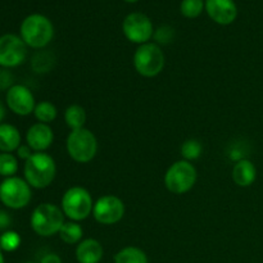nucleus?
<instances>
[{"instance_id": "1", "label": "nucleus", "mask_w": 263, "mask_h": 263, "mask_svg": "<svg viewBox=\"0 0 263 263\" xmlns=\"http://www.w3.org/2000/svg\"><path fill=\"white\" fill-rule=\"evenodd\" d=\"M25 180L31 187L45 189L54 181L57 175V164L53 157L43 153H33L30 159L25 162L23 167Z\"/></svg>"}, {"instance_id": "2", "label": "nucleus", "mask_w": 263, "mask_h": 263, "mask_svg": "<svg viewBox=\"0 0 263 263\" xmlns=\"http://www.w3.org/2000/svg\"><path fill=\"white\" fill-rule=\"evenodd\" d=\"M20 32L26 45L32 49H43L53 40L54 26L48 17L35 13L23 20Z\"/></svg>"}, {"instance_id": "3", "label": "nucleus", "mask_w": 263, "mask_h": 263, "mask_svg": "<svg viewBox=\"0 0 263 263\" xmlns=\"http://www.w3.org/2000/svg\"><path fill=\"white\" fill-rule=\"evenodd\" d=\"M64 213L61 207L54 203H41L31 213L30 225L33 233L43 238L59 234L64 225Z\"/></svg>"}, {"instance_id": "4", "label": "nucleus", "mask_w": 263, "mask_h": 263, "mask_svg": "<svg viewBox=\"0 0 263 263\" xmlns=\"http://www.w3.org/2000/svg\"><path fill=\"white\" fill-rule=\"evenodd\" d=\"M94 203L89 190L82 186H72L62 197L61 208L69 221L80 222L92 215Z\"/></svg>"}, {"instance_id": "5", "label": "nucleus", "mask_w": 263, "mask_h": 263, "mask_svg": "<svg viewBox=\"0 0 263 263\" xmlns=\"http://www.w3.org/2000/svg\"><path fill=\"white\" fill-rule=\"evenodd\" d=\"M134 67L140 76L152 79L163 71L166 55L161 46L156 43H146L139 45L133 58Z\"/></svg>"}, {"instance_id": "6", "label": "nucleus", "mask_w": 263, "mask_h": 263, "mask_svg": "<svg viewBox=\"0 0 263 263\" xmlns=\"http://www.w3.org/2000/svg\"><path fill=\"white\" fill-rule=\"evenodd\" d=\"M197 168L194 164L185 159L175 162L164 174V185L172 194L182 195L194 187L197 182Z\"/></svg>"}, {"instance_id": "7", "label": "nucleus", "mask_w": 263, "mask_h": 263, "mask_svg": "<svg viewBox=\"0 0 263 263\" xmlns=\"http://www.w3.org/2000/svg\"><path fill=\"white\" fill-rule=\"evenodd\" d=\"M66 149L74 162L89 163L98 153L97 136L85 127L71 131L67 136Z\"/></svg>"}, {"instance_id": "8", "label": "nucleus", "mask_w": 263, "mask_h": 263, "mask_svg": "<svg viewBox=\"0 0 263 263\" xmlns=\"http://www.w3.org/2000/svg\"><path fill=\"white\" fill-rule=\"evenodd\" d=\"M31 198V186L25 179L12 176L0 182V202L10 210H22L27 207Z\"/></svg>"}, {"instance_id": "9", "label": "nucleus", "mask_w": 263, "mask_h": 263, "mask_svg": "<svg viewBox=\"0 0 263 263\" xmlns=\"http://www.w3.org/2000/svg\"><path fill=\"white\" fill-rule=\"evenodd\" d=\"M122 31L128 41L139 45L149 43V40L154 36L151 18L140 12H134L126 15L122 22Z\"/></svg>"}, {"instance_id": "10", "label": "nucleus", "mask_w": 263, "mask_h": 263, "mask_svg": "<svg viewBox=\"0 0 263 263\" xmlns=\"http://www.w3.org/2000/svg\"><path fill=\"white\" fill-rule=\"evenodd\" d=\"M27 57V45L21 36L5 33L0 36V67L14 68L21 66Z\"/></svg>"}, {"instance_id": "11", "label": "nucleus", "mask_w": 263, "mask_h": 263, "mask_svg": "<svg viewBox=\"0 0 263 263\" xmlns=\"http://www.w3.org/2000/svg\"><path fill=\"white\" fill-rule=\"evenodd\" d=\"M92 216L100 225H115L125 216V203L116 195H103L94 203Z\"/></svg>"}, {"instance_id": "12", "label": "nucleus", "mask_w": 263, "mask_h": 263, "mask_svg": "<svg viewBox=\"0 0 263 263\" xmlns=\"http://www.w3.org/2000/svg\"><path fill=\"white\" fill-rule=\"evenodd\" d=\"M5 102L8 108L17 116H25L33 113L36 107L35 97L32 91L25 85H13L5 95Z\"/></svg>"}, {"instance_id": "13", "label": "nucleus", "mask_w": 263, "mask_h": 263, "mask_svg": "<svg viewBox=\"0 0 263 263\" xmlns=\"http://www.w3.org/2000/svg\"><path fill=\"white\" fill-rule=\"evenodd\" d=\"M205 12L218 25H231L238 17V7L234 0H205Z\"/></svg>"}, {"instance_id": "14", "label": "nucleus", "mask_w": 263, "mask_h": 263, "mask_svg": "<svg viewBox=\"0 0 263 263\" xmlns=\"http://www.w3.org/2000/svg\"><path fill=\"white\" fill-rule=\"evenodd\" d=\"M54 141V133L46 123H33L26 133V144L35 153H43L51 146Z\"/></svg>"}, {"instance_id": "15", "label": "nucleus", "mask_w": 263, "mask_h": 263, "mask_svg": "<svg viewBox=\"0 0 263 263\" xmlns=\"http://www.w3.org/2000/svg\"><path fill=\"white\" fill-rule=\"evenodd\" d=\"M103 254L104 249L97 239H85L77 244L76 259L79 263H99Z\"/></svg>"}, {"instance_id": "16", "label": "nucleus", "mask_w": 263, "mask_h": 263, "mask_svg": "<svg viewBox=\"0 0 263 263\" xmlns=\"http://www.w3.org/2000/svg\"><path fill=\"white\" fill-rule=\"evenodd\" d=\"M233 181L240 187H248L256 181L257 179V168L252 161L248 158H244L241 161L235 162L233 167Z\"/></svg>"}, {"instance_id": "17", "label": "nucleus", "mask_w": 263, "mask_h": 263, "mask_svg": "<svg viewBox=\"0 0 263 263\" xmlns=\"http://www.w3.org/2000/svg\"><path fill=\"white\" fill-rule=\"evenodd\" d=\"M21 145V134L10 123H0V152L13 153Z\"/></svg>"}, {"instance_id": "18", "label": "nucleus", "mask_w": 263, "mask_h": 263, "mask_svg": "<svg viewBox=\"0 0 263 263\" xmlns=\"http://www.w3.org/2000/svg\"><path fill=\"white\" fill-rule=\"evenodd\" d=\"M64 122L71 128V131L85 127V123H86V110L84 109V107L79 104L69 105L64 110Z\"/></svg>"}, {"instance_id": "19", "label": "nucleus", "mask_w": 263, "mask_h": 263, "mask_svg": "<svg viewBox=\"0 0 263 263\" xmlns=\"http://www.w3.org/2000/svg\"><path fill=\"white\" fill-rule=\"evenodd\" d=\"M115 263H149L143 249L138 247H125L115 256Z\"/></svg>"}, {"instance_id": "20", "label": "nucleus", "mask_w": 263, "mask_h": 263, "mask_svg": "<svg viewBox=\"0 0 263 263\" xmlns=\"http://www.w3.org/2000/svg\"><path fill=\"white\" fill-rule=\"evenodd\" d=\"M59 238L62 239V241H64L66 244H79L81 241L82 236H84V229L81 228L79 222H74V221H68V222H64V225L62 226L61 231H59Z\"/></svg>"}, {"instance_id": "21", "label": "nucleus", "mask_w": 263, "mask_h": 263, "mask_svg": "<svg viewBox=\"0 0 263 263\" xmlns=\"http://www.w3.org/2000/svg\"><path fill=\"white\" fill-rule=\"evenodd\" d=\"M33 115H35V118L39 122L49 125V123H51L57 118L58 110H57V107L53 103L48 102V100H44V102L36 103Z\"/></svg>"}, {"instance_id": "22", "label": "nucleus", "mask_w": 263, "mask_h": 263, "mask_svg": "<svg viewBox=\"0 0 263 263\" xmlns=\"http://www.w3.org/2000/svg\"><path fill=\"white\" fill-rule=\"evenodd\" d=\"M54 62L55 58L51 53L48 51H41L37 53L36 55H33L32 58V69L37 73H46V72L50 71L54 66Z\"/></svg>"}, {"instance_id": "23", "label": "nucleus", "mask_w": 263, "mask_h": 263, "mask_svg": "<svg viewBox=\"0 0 263 263\" xmlns=\"http://www.w3.org/2000/svg\"><path fill=\"white\" fill-rule=\"evenodd\" d=\"M18 171V159L12 153H0V176L4 179L15 176Z\"/></svg>"}, {"instance_id": "24", "label": "nucleus", "mask_w": 263, "mask_h": 263, "mask_svg": "<svg viewBox=\"0 0 263 263\" xmlns=\"http://www.w3.org/2000/svg\"><path fill=\"white\" fill-rule=\"evenodd\" d=\"M204 0H182L180 4V12L186 18H197L204 10Z\"/></svg>"}, {"instance_id": "25", "label": "nucleus", "mask_w": 263, "mask_h": 263, "mask_svg": "<svg viewBox=\"0 0 263 263\" xmlns=\"http://www.w3.org/2000/svg\"><path fill=\"white\" fill-rule=\"evenodd\" d=\"M202 151L203 146L200 141L195 140V139H189V140H186L181 145L182 159L189 162L195 161V159H198L202 156Z\"/></svg>"}, {"instance_id": "26", "label": "nucleus", "mask_w": 263, "mask_h": 263, "mask_svg": "<svg viewBox=\"0 0 263 263\" xmlns=\"http://www.w3.org/2000/svg\"><path fill=\"white\" fill-rule=\"evenodd\" d=\"M21 236L17 231L7 230L0 235V248L3 252H14L20 248Z\"/></svg>"}, {"instance_id": "27", "label": "nucleus", "mask_w": 263, "mask_h": 263, "mask_svg": "<svg viewBox=\"0 0 263 263\" xmlns=\"http://www.w3.org/2000/svg\"><path fill=\"white\" fill-rule=\"evenodd\" d=\"M174 32H172V28L163 26V27L158 28V30L154 32V37H156L157 43L158 44H168L171 41Z\"/></svg>"}, {"instance_id": "28", "label": "nucleus", "mask_w": 263, "mask_h": 263, "mask_svg": "<svg viewBox=\"0 0 263 263\" xmlns=\"http://www.w3.org/2000/svg\"><path fill=\"white\" fill-rule=\"evenodd\" d=\"M13 86V74L9 69L0 68V90H9Z\"/></svg>"}, {"instance_id": "29", "label": "nucleus", "mask_w": 263, "mask_h": 263, "mask_svg": "<svg viewBox=\"0 0 263 263\" xmlns=\"http://www.w3.org/2000/svg\"><path fill=\"white\" fill-rule=\"evenodd\" d=\"M15 152H17L18 158L23 159V161H25V162L27 161V159H30L31 156H32V154L35 153V152H33L32 149H31L30 146L27 145V144H25V145H23V144H21L20 148H18Z\"/></svg>"}, {"instance_id": "30", "label": "nucleus", "mask_w": 263, "mask_h": 263, "mask_svg": "<svg viewBox=\"0 0 263 263\" xmlns=\"http://www.w3.org/2000/svg\"><path fill=\"white\" fill-rule=\"evenodd\" d=\"M10 223H12V218H10L9 213L0 210V230L7 231V229L10 226Z\"/></svg>"}, {"instance_id": "31", "label": "nucleus", "mask_w": 263, "mask_h": 263, "mask_svg": "<svg viewBox=\"0 0 263 263\" xmlns=\"http://www.w3.org/2000/svg\"><path fill=\"white\" fill-rule=\"evenodd\" d=\"M40 263H62V259L57 253H48L40 259Z\"/></svg>"}, {"instance_id": "32", "label": "nucleus", "mask_w": 263, "mask_h": 263, "mask_svg": "<svg viewBox=\"0 0 263 263\" xmlns=\"http://www.w3.org/2000/svg\"><path fill=\"white\" fill-rule=\"evenodd\" d=\"M5 117V107L2 102H0V123H3V120Z\"/></svg>"}, {"instance_id": "33", "label": "nucleus", "mask_w": 263, "mask_h": 263, "mask_svg": "<svg viewBox=\"0 0 263 263\" xmlns=\"http://www.w3.org/2000/svg\"><path fill=\"white\" fill-rule=\"evenodd\" d=\"M0 263H5V259H4V254H3V251H2V248H0Z\"/></svg>"}, {"instance_id": "34", "label": "nucleus", "mask_w": 263, "mask_h": 263, "mask_svg": "<svg viewBox=\"0 0 263 263\" xmlns=\"http://www.w3.org/2000/svg\"><path fill=\"white\" fill-rule=\"evenodd\" d=\"M126 3H136V2H139V0H125Z\"/></svg>"}, {"instance_id": "35", "label": "nucleus", "mask_w": 263, "mask_h": 263, "mask_svg": "<svg viewBox=\"0 0 263 263\" xmlns=\"http://www.w3.org/2000/svg\"><path fill=\"white\" fill-rule=\"evenodd\" d=\"M27 263H31V262H27Z\"/></svg>"}]
</instances>
